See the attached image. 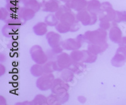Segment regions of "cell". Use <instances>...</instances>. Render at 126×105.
Wrapping results in <instances>:
<instances>
[{"label":"cell","instance_id":"cell-27","mask_svg":"<svg viewBox=\"0 0 126 105\" xmlns=\"http://www.w3.org/2000/svg\"><path fill=\"white\" fill-rule=\"evenodd\" d=\"M18 1H12L7 2L6 4V8L10 12V14L18 12L19 9L20 8L18 6Z\"/></svg>","mask_w":126,"mask_h":105},{"label":"cell","instance_id":"cell-29","mask_svg":"<svg viewBox=\"0 0 126 105\" xmlns=\"http://www.w3.org/2000/svg\"><path fill=\"white\" fill-rule=\"evenodd\" d=\"M59 21L54 14H48L45 18V23L50 26H56Z\"/></svg>","mask_w":126,"mask_h":105},{"label":"cell","instance_id":"cell-31","mask_svg":"<svg viewBox=\"0 0 126 105\" xmlns=\"http://www.w3.org/2000/svg\"><path fill=\"white\" fill-rule=\"evenodd\" d=\"M70 57L71 58V60L74 62H81L83 59V51H79V50H76L73 51V52H71Z\"/></svg>","mask_w":126,"mask_h":105},{"label":"cell","instance_id":"cell-2","mask_svg":"<svg viewBox=\"0 0 126 105\" xmlns=\"http://www.w3.org/2000/svg\"><path fill=\"white\" fill-rule=\"evenodd\" d=\"M85 42L88 44H103L107 43V32L103 29H96L95 30L87 31L84 33Z\"/></svg>","mask_w":126,"mask_h":105},{"label":"cell","instance_id":"cell-25","mask_svg":"<svg viewBox=\"0 0 126 105\" xmlns=\"http://www.w3.org/2000/svg\"><path fill=\"white\" fill-rule=\"evenodd\" d=\"M74 77H75L74 72L69 69L63 70V72H62L61 75V78L67 82H71L74 79Z\"/></svg>","mask_w":126,"mask_h":105},{"label":"cell","instance_id":"cell-34","mask_svg":"<svg viewBox=\"0 0 126 105\" xmlns=\"http://www.w3.org/2000/svg\"><path fill=\"white\" fill-rule=\"evenodd\" d=\"M10 12L6 8H1L0 9V20L2 21H5L9 17Z\"/></svg>","mask_w":126,"mask_h":105},{"label":"cell","instance_id":"cell-37","mask_svg":"<svg viewBox=\"0 0 126 105\" xmlns=\"http://www.w3.org/2000/svg\"><path fill=\"white\" fill-rule=\"evenodd\" d=\"M78 101L81 103H85L86 101V99L85 98V97L84 96H79L78 98Z\"/></svg>","mask_w":126,"mask_h":105},{"label":"cell","instance_id":"cell-33","mask_svg":"<svg viewBox=\"0 0 126 105\" xmlns=\"http://www.w3.org/2000/svg\"><path fill=\"white\" fill-rule=\"evenodd\" d=\"M43 67L45 74L52 73L54 71H55L54 67V61H47L46 64L43 65Z\"/></svg>","mask_w":126,"mask_h":105},{"label":"cell","instance_id":"cell-15","mask_svg":"<svg viewBox=\"0 0 126 105\" xmlns=\"http://www.w3.org/2000/svg\"><path fill=\"white\" fill-rule=\"evenodd\" d=\"M122 32L120 28L115 25H113L109 32V38L113 43L119 44L122 39Z\"/></svg>","mask_w":126,"mask_h":105},{"label":"cell","instance_id":"cell-22","mask_svg":"<svg viewBox=\"0 0 126 105\" xmlns=\"http://www.w3.org/2000/svg\"><path fill=\"white\" fill-rule=\"evenodd\" d=\"M24 6L32 9L35 12H38L41 8V4L39 3L37 0H20Z\"/></svg>","mask_w":126,"mask_h":105},{"label":"cell","instance_id":"cell-1","mask_svg":"<svg viewBox=\"0 0 126 105\" xmlns=\"http://www.w3.org/2000/svg\"><path fill=\"white\" fill-rule=\"evenodd\" d=\"M55 15L59 22H64L71 25V32H77L80 28V24L76 18V15L72 12V10L66 5L61 6L58 10L56 12Z\"/></svg>","mask_w":126,"mask_h":105},{"label":"cell","instance_id":"cell-23","mask_svg":"<svg viewBox=\"0 0 126 105\" xmlns=\"http://www.w3.org/2000/svg\"><path fill=\"white\" fill-rule=\"evenodd\" d=\"M30 72L32 75L34 77H40L43 74H44V70L43 65L35 64L31 67Z\"/></svg>","mask_w":126,"mask_h":105},{"label":"cell","instance_id":"cell-20","mask_svg":"<svg viewBox=\"0 0 126 105\" xmlns=\"http://www.w3.org/2000/svg\"><path fill=\"white\" fill-rule=\"evenodd\" d=\"M18 26H16L12 25L6 24L5 26H3L2 28V33L4 37H12L14 34H15L18 30Z\"/></svg>","mask_w":126,"mask_h":105},{"label":"cell","instance_id":"cell-8","mask_svg":"<svg viewBox=\"0 0 126 105\" xmlns=\"http://www.w3.org/2000/svg\"><path fill=\"white\" fill-rule=\"evenodd\" d=\"M54 79V76L52 73L44 74L40 77H39L36 82V86L40 91H47L51 89Z\"/></svg>","mask_w":126,"mask_h":105},{"label":"cell","instance_id":"cell-38","mask_svg":"<svg viewBox=\"0 0 126 105\" xmlns=\"http://www.w3.org/2000/svg\"><path fill=\"white\" fill-rule=\"evenodd\" d=\"M4 72H5V67H4V66L1 64V74H0V76H1L2 75L4 74Z\"/></svg>","mask_w":126,"mask_h":105},{"label":"cell","instance_id":"cell-19","mask_svg":"<svg viewBox=\"0 0 126 105\" xmlns=\"http://www.w3.org/2000/svg\"><path fill=\"white\" fill-rule=\"evenodd\" d=\"M101 4L102 3L99 1L98 0H90V1H88L86 9L92 13L98 14L100 10Z\"/></svg>","mask_w":126,"mask_h":105},{"label":"cell","instance_id":"cell-9","mask_svg":"<svg viewBox=\"0 0 126 105\" xmlns=\"http://www.w3.org/2000/svg\"><path fill=\"white\" fill-rule=\"evenodd\" d=\"M69 94L67 92L61 93L54 94L52 93L47 98L48 105H60L64 104L69 100Z\"/></svg>","mask_w":126,"mask_h":105},{"label":"cell","instance_id":"cell-14","mask_svg":"<svg viewBox=\"0 0 126 105\" xmlns=\"http://www.w3.org/2000/svg\"><path fill=\"white\" fill-rule=\"evenodd\" d=\"M87 3L86 0H68L66 2L65 5L73 10L80 12L86 8Z\"/></svg>","mask_w":126,"mask_h":105},{"label":"cell","instance_id":"cell-18","mask_svg":"<svg viewBox=\"0 0 126 105\" xmlns=\"http://www.w3.org/2000/svg\"><path fill=\"white\" fill-rule=\"evenodd\" d=\"M47 26L45 22H39L33 27V33L37 36H43L47 33Z\"/></svg>","mask_w":126,"mask_h":105},{"label":"cell","instance_id":"cell-26","mask_svg":"<svg viewBox=\"0 0 126 105\" xmlns=\"http://www.w3.org/2000/svg\"><path fill=\"white\" fill-rule=\"evenodd\" d=\"M85 65L84 64L83 62H73L71 66L69 67V69L71 70L74 73L79 74L80 72H82L83 70L85 68Z\"/></svg>","mask_w":126,"mask_h":105},{"label":"cell","instance_id":"cell-32","mask_svg":"<svg viewBox=\"0 0 126 105\" xmlns=\"http://www.w3.org/2000/svg\"><path fill=\"white\" fill-rule=\"evenodd\" d=\"M122 22H126V12L115 11V17L112 23H120Z\"/></svg>","mask_w":126,"mask_h":105},{"label":"cell","instance_id":"cell-3","mask_svg":"<svg viewBox=\"0 0 126 105\" xmlns=\"http://www.w3.org/2000/svg\"><path fill=\"white\" fill-rule=\"evenodd\" d=\"M98 16L100 21L113 22L115 17V10H113L112 5L109 2H103L101 4L100 10Z\"/></svg>","mask_w":126,"mask_h":105},{"label":"cell","instance_id":"cell-12","mask_svg":"<svg viewBox=\"0 0 126 105\" xmlns=\"http://www.w3.org/2000/svg\"><path fill=\"white\" fill-rule=\"evenodd\" d=\"M60 7L58 0H47L43 1L41 3V8L44 12L56 13Z\"/></svg>","mask_w":126,"mask_h":105},{"label":"cell","instance_id":"cell-24","mask_svg":"<svg viewBox=\"0 0 126 105\" xmlns=\"http://www.w3.org/2000/svg\"><path fill=\"white\" fill-rule=\"evenodd\" d=\"M56 30L60 33H66L71 31V25L64 22H59L56 26Z\"/></svg>","mask_w":126,"mask_h":105},{"label":"cell","instance_id":"cell-4","mask_svg":"<svg viewBox=\"0 0 126 105\" xmlns=\"http://www.w3.org/2000/svg\"><path fill=\"white\" fill-rule=\"evenodd\" d=\"M76 18L83 26L93 25L97 22L98 14L90 12L86 8L78 12L76 14Z\"/></svg>","mask_w":126,"mask_h":105},{"label":"cell","instance_id":"cell-11","mask_svg":"<svg viewBox=\"0 0 126 105\" xmlns=\"http://www.w3.org/2000/svg\"><path fill=\"white\" fill-rule=\"evenodd\" d=\"M69 89V85L68 82L64 81L61 78L55 79L51 88L52 93L58 94L61 92H67Z\"/></svg>","mask_w":126,"mask_h":105},{"label":"cell","instance_id":"cell-17","mask_svg":"<svg viewBox=\"0 0 126 105\" xmlns=\"http://www.w3.org/2000/svg\"><path fill=\"white\" fill-rule=\"evenodd\" d=\"M108 47H109V45H108L107 42L103 43V44H92V43H90V44L88 45V50L94 54L98 55L105 52L107 49Z\"/></svg>","mask_w":126,"mask_h":105},{"label":"cell","instance_id":"cell-6","mask_svg":"<svg viewBox=\"0 0 126 105\" xmlns=\"http://www.w3.org/2000/svg\"><path fill=\"white\" fill-rule=\"evenodd\" d=\"M85 42L84 35L79 34L75 39H68L63 41L61 46L66 51H76L79 50Z\"/></svg>","mask_w":126,"mask_h":105},{"label":"cell","instance_id":"cell-7","mask_svg":"<svg viewBox=\"0 0 126 105\" xmlns=\"http://www.w3.org/2000/svg\"><path fill=\"white\" fill-rule=\"evenodd\" d=\"M30 53L32 59L36 64L44 65L49 60L47 53H45L42 48L38 45L32 47L30 50Z\"/></svg>","mask_w":126,"mask_h":105},{"label":"cell","instance_id":"cell-10","mask_svg":"<svg viewBox=\"0 0 126 105\" xmlns=\"http://www.w3.org/2000/svg\"><path fill=\"white\" fill-rule=\"evenodd\" d=\"M126 62V51L122 47H119L116 53L111 60V64L113 67H121Z\"/></svg>","mask_w":126,"mask_h":105},{"label":"cell","instance_id":"cell-30","mask_svg":"<svg viewBox=\"0 0 126 105\" xmlns=\"http://www.w3.org/2000/svg\"><path fill=\"white\" fill-rule=\"evenodd\" d=\"M33 105H48L47 98L42 94H37L32 101Z\"/></svg>","mask_w":126,"mask_h":105},{"label":"cell","instance_id":"cell-35","mask_svg":"<svg viewBox=\"0 0 126 105\" xmlns=\"http://www.w3.org/2000/svg\"><path fill=\"white\" fill-rule=\"evenodd\" d=\"M99 26H100V28H101L105 30H108L110 28L111 24H110V22H109V21L102 20L100 21Z\"/></svg>","mask_w":126,"mask_h":105},{"label":"cell","instance_id":"cell-28","mask_svg":"<svg viewBox=\"0 0 126 105\" xmlns=\"http://www.w3.org/2000/svg\"><path fill=\"white\" fill-rule=\"evenodd\" d=\"M21 20L22 19H20L18 16H13V15L12 16V14H11L4 22H5L6 24L12 25H13V26L20 27L22 24Z\"/></svg>","mask_w":126,"mask_h":105},{"label":"cell","instance_id":"cell-36","mask_svg":"<svg viewBox=\"0 0 126 105\" xmlns=\"http://www.w3.org/2000/svg\"><path fill=\"white\" fill-rule=\"evenodd\" d=\"M119 46L122 47L126 51V37H123L122 40H120V43H119Z\"/></svg>","mask_w":126,"mask_h":105},{"label":"cell","instance_id":"cell-40","mask_svg":"<svg viewBox=\"0 0 126 105\" xmlns=\"http://www.w3.org/2000/svg\"><path fill=\"white\" fill-rule=\"evenodd\" d=\"M59 1H63V2H64V3H66L67 1H68V0H59Z\"/></svg>","mask_w":126,"mask_h":105},{"label":"cell","instance_id":"cell-21","mask_svg":"<svg viewBox=\"0 0 126 105\" xmlns=\"http://www.w3.org/2000/svg\"><path fill=\"white\" fill-rule=\"evenodd\" d=\"M83 59H82V62H83V63L92 64L95 62L97 59V55L92 53L88 50H87V51L84 50V51H83Z\"/></svg>","mask_w":126,"mask_h":105},{"label":"cell","instance_id":"cell-16","mask_svg":"<svg viewBox=\"0 0 126 105\" xmlns=\"http://www.w3.org/2000/svg\"><path fill=\"white\" fill-rule=\"evenodd\" d=\"M36 12L32 9L23 6L20 8L18 12V16L20 19L24 21H29L33 18Z\"/></svg>","mask_w":126,"mask_h":105},{"label":"cell","instance_id":"cell-5","mask_svg":"<svg viewBox=\"0 0 126 105\" xmlns=\"http://www.w3.org/2000/svg\"><path fill=\"white\" fill-rule=\"evenodd\" d=\"M73 61L70 55L66 52H62L58 55L56 61H54V67L55 71L61 72L66 69H69Z\"/></svg>","mask_w":126,"mask_h":105},{"label":"cell","instance_id":"cell-13","mask_svg":"<svg viewBox=\"0 0 126 105\" xmlns=\"http://www.w3.org/2000/svg\"><path fill=\"white\" fill-rule=\"evenodd\" d=\"M46 39L51 48L61 46V36L59 33L54 32H49L46 34Z\"/></svg>","mask_w":126,"mask_h":105},{"label":"cell","instance_id":"cell-39","mask_svg":"<svg viewBox=\"0 0 126 105\" xmlns=\"http://www.w3.org/2000/svg\"><path fill=\"white\" fill-rule=\"evenodd\" d=\"M6 2L12 1H20V0H6Z\"/></svg>","mask_w":126,"mask_h":105}]
</instances>
